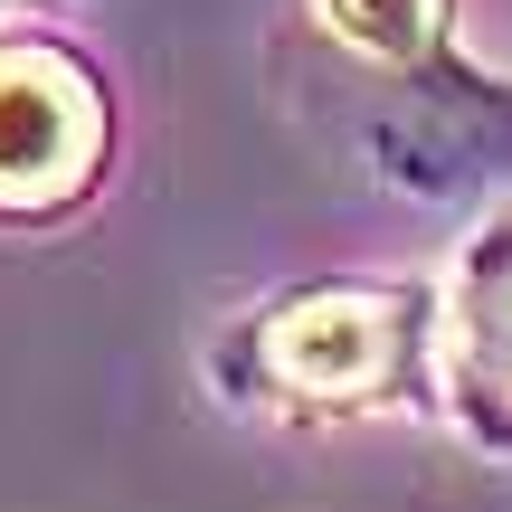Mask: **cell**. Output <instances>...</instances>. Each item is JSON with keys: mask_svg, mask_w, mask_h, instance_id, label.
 <instances>
[{"mask_svg": "<svg viewBox=\"0 0 512 512\" xmlns=\"http://www.w3.org/2000/svg\"><path fill=\"white\" fill-rule=\"evenodd\" d=\"M418 332H427V304L399 285L294 294V304H275L247 332L256 399H275V408H380L418 370Z\"/></svg>", "mask_w": 512, "mask_h": 512, "instance_id": "1", "label": "cell"}, {"mask_svg": "<svg viewBox=\"0 0 512 512\" xmlns=\"http://www.w3.org/2000/svg\"><path fill=\"white\" fill-rule=\"evenodd\" d=\"M456 380L475 389V408L512 427V219L484 228L456 266Z\"/></svg>", "mask_w": 512, "mask_h": 512, "instance_id": "3", "label": "cell"}, {"mask_svg": "<svg viewBox=\"0 0 512 512\" xmlns=\"http://www.w3.org/2000/svg\"><path fill=\"white\" fill-rule=\"evenodd\" d=\"M323 29L351 38L380 67H437L446 48V0H323Z\"/></svg>", "mask_w": 512, "mask_h": 512, "instance_id": "4", "label": "cell"}, {"mask_svg": "<svg viewBox=\"0 0 512 512\" xmlns=\"http://www.w3.org/2000/svg\"><path fill=\"white\" fill-rule=\"evenodd\" d=\"M105 171V95L57 48H0V219H48Z\"/></svg>", "mask_w": 512, "mask_h": 512, "instance_id": "2", "label": "cell"}]
</instances>
